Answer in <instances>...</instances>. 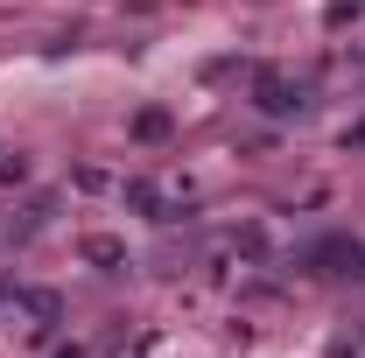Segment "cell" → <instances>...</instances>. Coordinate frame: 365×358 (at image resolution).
I'll return each instance as SVG.
<instances>
[{
  "mask_svg": "<svg viewBox=\"0 0 365 358\" xmlns=\"http://www.w3.org/2000/svg\"><path fill=\"white\" fill-rule=\"evenodd\" d=\"M120 204H134L140 218L169 225V218H182V204H190V183H176V176H127L120 183Z\"/></svg>",
  "mask_w": 365,
  "mask_h": 358,
  "instance_id": "obj_1",
  "label": "cell"
},
{
  "mask_svg": "<svg viewBox=\"0 0 365 358\" xmlns=\"http://www.w3.org/2000/svg\"><path fill=\"white\" fill-rule=\"evenodd\" d=\"M253 106H260V113H274V120H302V113H309V85L260 78V85H253Z\"/></svg>",
  "mask_w": 365,
  "mask_h": 358,
  "instance_id": "obj_2",
  "label": "cell"
},
{
  "mask_svg": "<svg viewBox=\"0 0 365 358\" xmlns=\"http://www.w3.org/2000/svg\"><path fill=\"white\" fill-rule=\"evenodd\" d=\"M78 260L98 267V274H120V267H127V239H113V232H85V239H78Z\"/></svg>",
  "mask_w": 365,
  "mask_h": 358,
  "instance_id": "obj_3",
  "label": "cell"
},
{
  "mask_svg": "<svg viewBox=\"0 0 365 358\" xmlns=\"http://www.w3.org/2000/svg\"><path fill=\"white\" fill-rule=\"evenodd\" d=\"M134 134H140V140H162V134H169V113H140Z\"/></svg>",
  "mask_w": 365,
  "mask_h": 358,
  "instance_id": "obj_4",
  "label": "cell"
},
{
  "mask_svg": "<svg viewBox=\"0 0 365 358\" xmlns=\"http://www.w3.org/2000/svg\"><path fill=\"white\" fill-rule=\"evenodd\" d=\"M71 183H78V190H113V176H106V169H78Z\"/></svg>",
  "mask_w": 365,
  "mask_h": 358,
  "instance_id": "obj_5",
  "label": "cell"
}]
</instances>
